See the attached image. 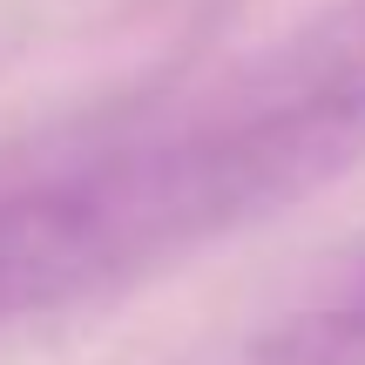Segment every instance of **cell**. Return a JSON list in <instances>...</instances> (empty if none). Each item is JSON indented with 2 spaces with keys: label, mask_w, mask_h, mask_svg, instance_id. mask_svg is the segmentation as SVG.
<instances>
[{
  "label": "cell",
  "mask_w": 365,
  "mask_h": 365,
  "mask_svg": "<svg viewBox=\"0 0 365 365\" xmlns=\"http://www.w3.org/2000/svg\"><path fill=\"white\" fill-rule=\"evenodd\" d=\"M359 163L365 81H325L257 115L182 129L170 143L41 182L0 203V312H41L122 284L304 203Z\"/></svg>",
  "instance_id": "1"
},
{
  "label": "cell",
  "mask_w": 365,
  "mask_h": 365,
  "mask_svg": "<svg viewBox=\"0 0 365 365\" xmlns=\"http://www.w3.org/2000/svg\"><path fill=\"white\" fill-rule=\"evenodd\" d=\"M257 365H365V277L331 291L312 312L284 318L264 339Z\"/></svg>",
  "instance_id": "2"
}]
</instances>
